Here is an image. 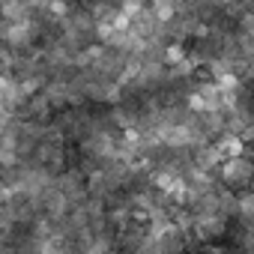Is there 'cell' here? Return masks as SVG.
I'll use <instances>...</instances> for the list:
<instances>
[{
    "label": "cell",
    "instance_id": "3957f363",
    "mask_svg": "<svg viewBox=\"0 0 254 254\" xmlns=\"http://www.w3.org/2000/svg\"><path fill=\"white\" fill-rule=\"evenodd\" d=\"M153 12L165 21V18H171V15H174V6H171V3H156V9H153Z\"/></svg>",
    "mask_w": 254,
    "mask_h": 254
},
{
    "label": "cell",
    "instance_id": "6da1fadb",
    "mask_svg": "<svg viewBox=\"0 0 254 254\" xmlns=\"http://www.w3.org/2000/svg\"><path fill=\"white\" fill-rule=\"evenodd\" d=\"M254 174V165L242 156V159H227L224 165H221V177L227 180V183H245L248 177Z\"/></svg>",
    "mask_w": 254,
    "mask_h": 254
},
{
    "label": "cell",
    "instance_id": "7a4b0ae2",
    "mask_svg": "<svg viewBox=\"0 0 254 254\" xmlns=\"http://www.w3.org/2000/svg\"><path fill=\"white\" fill-rule=\"evenodd\" d=\"M165 60H168V63H183V60H189L183 42H171V45L165 48Z\"/></svg>",
    "mask_w": 254,
    "mask_h": 254
}]
</instances>
